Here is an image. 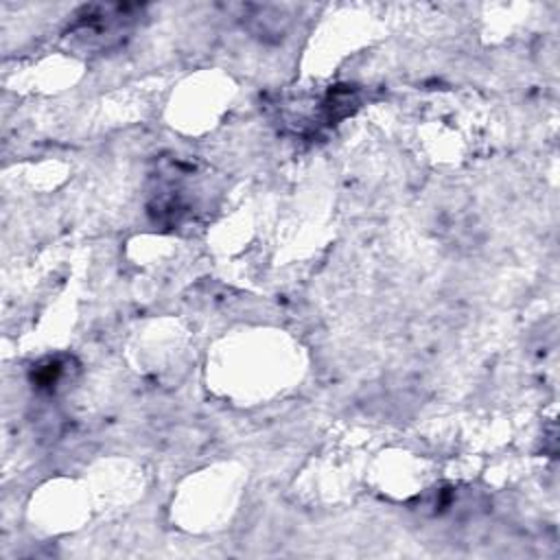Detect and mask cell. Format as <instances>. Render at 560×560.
Listing matches in <instances>:
<instances>
[{"mask_svg":"<svg viewBox=\"0 0 560 560\" xmlns=\"http://www.w3.org/2000/svg\"><path fill=\"white\" fill-rule=\"evenodd\" d=\"M136 4H92L85 7L72 26L68 28V35L79 42H88V46H109L114 42H120L125 37L127 28L138 18Z\"/></svg>","mask_w":560,"mask_h":560,"instance_id":"obj_1","label":"cell"}]
</instances>
